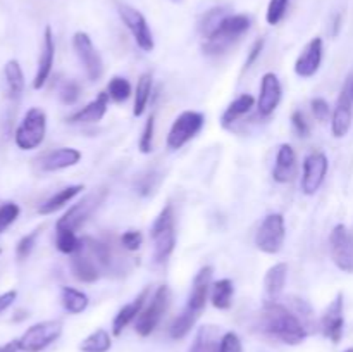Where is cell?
I'll use <instances>...</instances> for the list:
<instances>
[{"instance_id": "d6986e66", "label": "cell", "mask_w": 353, "mask_h": 352, "mask_svg": "<svg viewBox=\"0 0 353 352\" xmlns=\"http://www.w3.org/2000/svg\"><path fill=\"white\" fill-rule=\"evenodd\" d=\"M353 121V102L350 97L341 90L338 95L336 106H334L333 114H331V133L334 138H343L352 128Z\"/></svg>"}, {"instance_id": "8d00e7d4", "label": "cell", "mask_w": 353, "mask_h": 352, "mask_svg": "<svg viewBox=\"0 0 353 352\" xmlns=\"http://www.w3.org/2000/svg\"><path fill=\"white\" fill-rule=\"evenodd\" d=\"M228 14H231L230 7H214L209 12L203 14L202 21H200V31H202L203 38H205L207 35L212 33V31L216 30L217 24H219Z\"/></svg>"}, {"instance_id": "ac0fdd59", "label": "cell", "mask_w": 353, "mask_h": 352, "mask_svg": "<svg viewBox=\"0 0 353 352\" xmlns=\"http://www.w3.org/2000/svg\"><path fill=\"white\" fill-rule=\"evenodd\" d=\"M212 275L214 269L212 266H203L199 273L195 275L192 283V292L188 295V302L186 307L195 313L202 314V311L205 309L207 299H209L210 289H212Z\"/></svg>"}, {"instance_id": "d4e9b609", "label": "cell", "mask_w": 353, "mask_h": 352, "mask_svg": "<svg viewBox=\"0 0 353 352\" xmlns=\"http://www.w3.org/2000/svg\"><path fill=\"white\" fill-rule=\"evenodd\" d=\"M255 104L257 102H255L254 95H250V93H241L240 97H236V99L226 107V110H224L223 116H221V124H223L224 128L233 126L240 117H243L245 114H248L254 109Z\"/></svg>"}, {"instance_id": "f5cc1de1", "label": "cell", "mask_w": 353, "mask_h": 352, "mask_svg": "<svg viewBox=\"0 0 353 352\" xmlns=\"http://www.w3.org/2000/svg\"><path fill=\"white\" fill-rule=\"evenodd\" d=\"M345 352H353V347H350V349H347V351H345Z\"/></svg>"}, {"instance_id": "44dd1931", "label": "cell", "mask_w": 353, "mask_h": 352, "mask_svg": "<svg viewBox=\"0 0 353 352\" xmlns=\"http://www.w3.org/2000/svg\"><path fill=\"white\" fill-rule=\"evenodd\" d=\"M81 152L74 147H61L55 148V150L47 152V154L41 157L40 166L43 171L54 173L61 171V169L72 168V166L78 164L81 161Z\"/></svg>"}, {"instance_id": "52a82bcc", "label": "cell", "mask_w": 353, "mask_h": 352, "mask_svg": "<svg viewBox=\"0 0 353 352\" xmlns=\"http://www.w3.org/2000/svg\"><path fill=\"white\" fill-rule=\"evenodd\" d=\"M286 238L285 217L281 213H271L264 217L255 233V247L269 255L278 254Z\"/></svg>"}, {"instance_id": "74e56055", "label": "cell", "mask_w": 353, "mask_h": 352, "mask_svg": "<svg viewBox=\"0 0 353 352\" xmlns=\"http://www.w3.org/2000/svg\"><path fill=\"white\" fill-rule=\"evenodd\" d=\"M292 0H269L268 10H265V21L271 26H276L283 21L286 10H288V6Z\"/></svg>"}, {"instance_id": "ab89813d", "label": "cell", "mask_w": 353, "mask_h": 352, "mask_svg": "<svg viewBox=\"0 0 353 352\" xmlns=\"http://www.w3.org/2000/svg\"><path fill=\"white\" fill-rule=\"evenodd\" d=\"M79 93H81L79 83L74 79H68V81L62 83L61 90H59V99L64 106H74L79 99Z\"/></svg>"}, {"instance_id": "cb8c5ba5", "label": "cell", "mask_w": 353, "mask_h": 352, "mask_svg": "<svg viewBox=\"0 0 353 352\" xmlns=\"http://www.w3.org/2000/svg\"><path fill=\"white\" fill-rule=\"evenodd\" d=\"M296 175V152L290 144H281L276 154V164L272 178L278 183H288Z\"/></svg>"}, {"instance_id": "8992f818", "label": "cell", "mask_w": 353, "mask_h": 352, "mask_svg": "<svg viewBox=\"0 0 353 352\" xmlns=\"http://www.w3.org/2000/svg\"><path fill=\"white\" fill-rule=\"evenodd\" d=\"M169 304H171V289L168 285H161L152 295L150 302L145 304L143 311L137 317L134 330L140 337H148L150 333H154L165 311L169 309Z\"/></svg>"}, {"instance_id": "60d3db41", "label": "cell", "mask_w": 353, "mask_h": 352, "mask_svg": "<svg viewBox=\"0 0 353 352\" xmlns=\"http://www.w3.org/2000/svg\"><path fill=\"white\" fill-rule=\"evenodd\" d=\"M21 207L14 202H6L0 206V235L19 217Z\"/></svg>"}, {"instance_id": "4dcf8cb0", "label": "cell", "mask_w": 353, "mask_h": 352, "mask_svg": "<svg viewBox=\"0 0 353 352\" xmlns=\"http://www.w3.org/2000/svg\"><path fill=\"white\" fill-rule=\"evenodd\" d=\"M233 293L234 286L233 282L230 278H223L219 282L212 283V289H210V300H212V306L216 309L228 311L233 304Z\"/></svg>"}, {"instance_id": "e0dca14e", "label": "cell", "mask_w": 353, "mask_h": 352, "mask_svg": "<svg viewBox=\"0 0 353 352\" xmlns=\"http://www.w3.org/2000/svg\"><path fill=\"white\" fill-rule=\"evenodd\" d=\"M54 61H55L54 31H52L50 26H45L43 41H41V52H40V57H38L37 72H34V78H33L34 90H41L45 86V83L48 81V78H50L52 75V69H54Z\"/></svg>"}, {"instance_id": "d6a6232c", "label": "cell", "mask_w": 353, "mask_h": 352, "mask_svg": "<svg viewBox=\"0 0 353 352\" xmlns=\"http://www.w3.org/2000/svg\"><path fill=\"white\" fill-rule=\"evenodd\" d=\"M199 317H200L199 313H195V311L185 307V309H183V313L178 314V317L172 321L171 328H169V335H171V338H174V340L185 338L186 335L192 331V328L195 326V323Z\"/></svg>"}, {"instance_id": "9c48e42d", "label": "cell", "mask_w": 353, "mask_h": 352, "mask_svg": "<svg viewBox=\"0 0 353 352\" xmlns=\"http://www.w3.org/2000/svg\"><path fill=\"white\" fill-rule=\"evenodd\" d=\"M72 48H74L79 64L85 69L86 78L92 83L99 81L103 76V61L95 45H93L90 35L85 31H76L74 37H72Z\"/></svg>"}, {"instance_id": "c3c4849f", "label": "cell", "mask_w": 353, "mask_h": 352, "mask_svg": "<svg viewBox=\"0 0 353 352\" xmlns=\"http://www.w3.org/2000/svg\"><path fill=\"white\" fill-rule=\"evenodd\" d=\"M17 299V292L16 290H7V292L0 293V314L6 313Z\"/></svg>"}, {"instance_id": "5b68a950", "label": "cell", "mask_w": 353, "mask_h": 352, "mask_svg": "<svg viewBox=\"0 0 353 352\" xmlns=\"http://www.w3.org/2000/svg\"><path fill=\"white\" fill-rule=\"evenodd\" d=\"M64 324L59 320H47L34 323L17 338L21 352H41L59 340L62 335Z\"/></svg>"}, {"instance_id": "b9f144b4", "label": "cell", "mask_w": 353, "mask_h": 352, "mask_svg": "<svg viewBox=\"0 0 353 352\" xmlns=\"http://www.w3.org/2000/svg\"><path fill=\"white\" fill-rule=\"evenodd\" d=\"M40 233H41L40 228H37V230H33L31 233L24 235V237L17 242V245H16L17 259H26L28 255L31 254V251H33L34 245H37V240H38V237H40Z\"/></svg>"}, {"instance_id": "7a4b0ae2", "label": "cell", "mask_w": 353, "mask_h": 352, "mask_svg": "<svg viewBox=\"0 0 353 352\" xmlns=\"http://www.w3.org/2000/svg\"><path fill=\"white\" fill-rule=\"evenodd\" d=\"M252 26V17L247 14H228L216 26V30L207 35L203 41V52L207 55H219L231 47L240 37H243Z\"/></svg>"}, {"instance_id": "e575fe53", "label": "cell", "mask_w": 353, "mask_h": 352, "mask_svg": "<svg viewBox=\"0 0 353 352\" xmlns=\"http://www.w3.org/2000/svg\"><path fill=\"white\" fill-rule=\"evenodd\" d=\"M55 247L59 252L68 255L78 254L83 248V238H79L76 235L74 230H55Z\"/></svg>"}, {"instance_id": "7dc6e473", "label": "cell", "mask_w": 353, "mask_h": 352, "mask_svg": "<svg viewBox=\"0 0 353 352\" xmlns=\"http://www.w3.org/2000/svg\"><path fill=\"white\" fill-rule=\"evenodd\" d=\"M264 47H265V38H257V40H255L254 43H252L250 52H248L247 59H245V69H250L252 66H254L255 62H257V59L261 57V54H262V50H264Z\"/></svg>"}, {"instance_id": "9a60e30c", "label": "cell", "mask_w": 353, "mask_h": 352, "mask_svg": "<svg viewBox=\"0 0 353 352\" xmlns=\"http://www.w3.org/2000/svg\"><path fill=\"white\" fill-rule=\"evenodd\" d=\"M324 55V41L321 37H314L309 43L303 47L300 55L295 61V72L300 78H312L321 69Z\"/></svg>"}, {"instance_id": "7402d4cb", "label": "cell", "mask_w": 353, "mask_h": 352, "mask_svg": "<svg viewBox=\"0 0 353 352\" xmlns=\"http://www.w3.org/2000/svg\"><path fill=\"white\" fill-rule=\"evenodd\" d=\"M148 295H150V289L147 286V289L141 290L140 295H138L137 299L131 300L130 304H126V306L121 307L119 313L116 314V317H114V321H112V335L119 337V335L126 330L128 324H131L138 316H140V313L143 311L145 304H147Z\"/></svg>"}, {"instance_id": "4316f807", "label": "cell", "mask_w": 353, "mask_h": 352, "mask_svg": "<svg viewBox=\"0 0 353 352\" xmlns=\"http://www.w3.org/2000/svg\"><path fill=\"white\" fill-rule=\"evenodd\" d=\"M83 190H85V185H69L65 186V188L59 190V192L54 193L50 199H47L43 204H40V207H38V214H41V216L54 214L55 211L62 209L65 204H69L74 197H78Z\"/></svg>"}, {"instance_id": "6da1fadb", "label": "cell", "mask_w": 353, "mask_h": 352, "mask_svg": "<svg viewBox=\"0 0 353 352\" xmlns=\"http://www.w3.org/2000/svg\"><path fill=\"white\" fill-rule=\"evenodd\" d=\"M257 326L262 333L278 338L286 345H299L307 338L302 320L293 311L278 302H268L259 314Z\"/></svg>"}, {"instance_id": "7c38bea8", "label": "cell", "mask_w": 353, "mask_h": 352, "mask_svg": "<svg viewBox=\"0 0 353 352\" xmlns=\"http://www.w3.org/2000/svg\"><path fill=\"white\" fill-rule=\"evenodd\" d=\"M327 169H330V161L324 152L314 150L303 159L302 192L305 195H316L326 179Z\"/></svg>"}, {"instance_id": "7bdbcfd3", "label": "cell", "mask_w": 353, "mask_h": 352, "mask_svg": "<svg viewBox=\"0 0 353 352\" xmlns=\"http://www.w3.org/2000/svg\"><path fill=\"white\" fill-rule=\"evenodd\" d=\"M310 109H312L314 117H316L319 123H326V121L330 119L331 114H333L330 104H327V100L323 99V97H316V99L310 100Z\"/></svg>"}, {"instance_id": "5bb4252c", "label": "cell", "mask_w": 353, "mask_h": 352, "mask_svg": "<svg viewBox=\"0 0 353 352\" xmlns=\"http://www.w3.org/2000/svg\"><path fill=\"white\" fill-rule=\"evenodd\" d=\"M345 299L343 293H338L327 309L324 311L323 317H321V330L326 338H330L333 344H340L343 338V328H345Z\"/></svg>"}, {"instance_id": "3957f363", "label": "cell", "mask_w": 353, "mask_h": 352, "mask_svg": "<svg viewBox=\"0 0 353 352\" xmlns=\"http://www.w3.org/2000/svg\"><path fill=\"white\" fill-rule=\"evenodd\" d=\"M150 237L154 240V259L162 264L171 257L176 247V217L172 204L164 206L150 226Z\"/></svg>"}, {"instance_id": "f6af8a7d", "label": "cell", "mask_w": 353, "mask_h": 352, "mask_svg": "<svg viewBox=\"0 0 353 352\" xmlns=\"http://www.w3.org/2000/svg\"><path fill=\"white\" fill-rule=\"evenodd\" d=\"M219 352H243V345H241L240 337L234 331H226L221 337Z\"/></svg>"}, {"instance_id": "2e32d148", "label": "cell", "mask_w": 353, "mask_h": 352, "mask_svg": "<svg viewBox=\"0 0 353 352\" xmlns=\"http://www.w3.org/2000/svg\"><path fill=\"white\" fill-rule=\"evenodd\" d=\"M283 97V86L278 75L274 72H265L261 79V93L257 99V110L261 116L269 117L276 109Z\"/></svg>"}, {"instance_id": "ba28073f", "label": "cell", "mask_w": 353, "mask_h": 352, "mask_svg": "<svg viewBox=\"0 0 353 352\" xmlns=\"http://www.w3.org/2000/svg\"><path fill=\"white\" fill-rule=\"evenodd\" d=\"M203 124H205V116L202 113H196V110L181 113L172 121L171 130L168 133V147L171 150H179L181 147H185L202 131Z\"/></svg>"}, {"instance_id": "4fadbf2b", "label": "cell", "mask_w": 353, "mask_h": 352, "mask_svg": "<svg viewBox=\"0 0 353 352\" xmlns=\"http://www.w3.org/2000/svg\"><path fill=\"white\" fill-rule=\"evenodd\" d=\"M331 259L338 269L353 273V231L345 224H336L330 235Z\"/></svg>"}, {"instance_id": "30bf717a", "label": "cell", "mask_w": 353, "mask_h": 352, "mask_svg": "<svg viewBox=\"0 0 353 352\" xmlns=\"http://www.w3.org/2000/svg\"><path fill=\"white\" fill-rule=\"evenodd\" d=\"M117 14H119L121 21H123L124 26L128 28V31L131 33L133 40L137 41L138 47L143 52L154 50V35H152V30L150 26H148L143 14L138 9H134V7L128 6V3H117Z\"/></svg>"}, {"instance_id": "ffe728a7", "label": "cell", "mask_w": 353, "mask_h": 352, "mask_svg": "<svg viewBox=\"0 0 353 352\" xmlns=\"http://www.w3.org/2000/svg\"><path fill=\"white\" fill-rule=\"evenodd\" d=\"M107 107H109V93L100 92L92 102L86 104L85 107L78 109L76 113H72L71 116L65 117L69 124H88V123H99L107 113Z\"/></svg>"}, {"instance_id": "bcb514c9", "label": "cell", "mask_w": 353, "mask_h": 352, "mask_svg": "<svg viewBox=\"0 0 353 352\" xmlns=\"http://www.w3.org/2000/svg\"><path fill=\"white\" fill-rule=\"evenodd\" d=\"M292 124H293V130L296 131V135L302 138H307L310 135V124L309 121H307L305 114L302 113V110H293L292 114Z\"/></svg>"}, {"instance_id": "836d02e7", "label": "cell", "mask_w": 353, "mask_h": 352, "mask_svg": "<svg viewBox=\"0 0 353 352\" xmlns=\"http://www.w3.org/2000/svg\"><path fill=\"white\" fill-rule=\"evenodd\" d=\"M112 347V338L110 333L103 328H99L93 333H90L85 340L79 344L81 352H109Z\"/></svg>"}, {"instance_id": "f35d334b", "label": "cell", "mask_w": 353, "mask_h": 352, "mask_svg": "<svg viewBox=\"0 0 353 352\" xmlns=\"http://www.w3.org/2000/svg\"><path fill=\"white\" fill-rule=\"evenodd\" d=\"M154 133H155V114H150V117L147 119L145 123L143 131H141V137H140V147L141 154H150L154 150Z\"/></svg>"}, {"instance_id": "484cf974", "label": "cell", "mask_w": 353, "mask_h": 352, "mask_svg": "<svg viewBox=\"0 0 353 352\" xmlns=\"http://www.w3.org/2000/svg\"><path fill=\"white\" fill-rule=\"evenodd\" d=\"M221 337L223 335H219V328L214 324H203L196 331L195 340L188 352H219Z\"/></svg>"}, {"instance_id": "8fae6325", "label": "cell", "mask_w": 353, "mask_h": 352, "mask_svg": "<svg viewBox=\"0 0 353 352\" xmlns=\"http://www.w3.org/2000/svg\"><path fill=\"white\" fill-rule=\"evenodd\" d=\"M107 190H100V192L90 193L85 199L79 200L78 204H74L72 207H69L62 217H59L57 223H55V230H78L83 223L90 217V214L97 209V207L102 204V200L105 199Z\"/></svg>"}, {"instance_id": "277c9868", "label": "cell", "mask_w": 353, "mask_h": 352, "mask_svg": "<svg viewBox=\"0 0 353 352\" xmlns=\"http://www.w3.org/2000/svg\"><path fill=\"white\" fill-rule=\"evenodd\" d=\"M47 135V114L40 107H30L14 131V141L21 150H34Z\"/></svg>"}, {"instance_id": "ee69618b", "label": "cell", "mask_w": 353, "mask_h": 352, "mask_svg": "<svg viewBox=\"0 0 353 352\" xmlns=\"http://www.w3.org/2000/svg\"><path fill=\"white\" fill-rule=\"evenodd\" d=\"M119 244L121 247L126 248V251L134 252L141 247V244H143V235H141V231L138 230H128L121 235Z\"/></svg>"}, {"instance_id": "83f0119b", "label": "cell", "mask_w": 353, "mask_h": 352, "mask_svg": "<svg viewBox=\"0 0 353 352\" xmlns=\"http://www.w3.org/2000/svg\"><path fill=\"white\" fill-rule=\"evenodd\" d=\"M286 280H288V264L286 262H278V264L271 266L264 278L265 293L271 299H276L285 290Z\"/></svg>"}, {"instance_id": "db71d44e", "label": "cell", "mask_w": 353, "mask_h": 352, "mask_svg": "<svg viewBox=\"0 0 353 352\" xmlns=\"http://www.w3.org/2000/svg\"><path fill=\"white\" fill-rule=\"evenodd\" d=\"M0 255H2V248H0Z\"/></svg>"}, {"instance_id": "603a6c76", "label": "cell", "mask_w": 353, "mask_h": 352, "mask_svg": "<svg viewBox=\"0 0 353 352\" xmlns=\"http://www.w3.org/2000/svg\"><path fill=\"white\" fill-rule=\"evenodd\" d=\"M71 271H72V276H74L78 282L95 283L97 280L100 278L102 268H100V264L95 261V257H93L90 252H86L85 248H81L78 254L72 255Z\"/></svg>"}, {"instance_id": "f1b7e54d", "label": "cell", "mask_w": 353, "mask_h": 352, "mask_svg": "<svg viewBox=\"0 0 353 352\" xmlns=\"http://www.w3.org/2000/svg\"><path fill=\"white\" fill-rule=\"evenodd\" d=\"M3 76L7 83V93L12 100H17L24 92V72L16 59H10L3 66Z\"/></svg>"}, {"instance_id": "816d5d0a", "label": "cell", "mask_w": 353, "mask_h": 352, "mask_svg": "<svg viewBox=\"0 0 353 352\" xmlns=\"http://www.w3.org/2000/svg\"><path fill=\"white\" fill-rule=\"evenodd\" d=\"M340 26H341V16H340V14H336V16H334V23H333V35H334V37H336L338 31H340Z\"/></svg>"}, {"instance_id": "681fc988", "label": "cell", "mask_w": 353, "mask_h": 352, "mask_svg": "<svg viewBox=\"0 0 353 352\" xmlns=\"http://www.w3.org/2000/svg\"><path fill=\"white\" fill-rule=\"evenodd\" d=\"M343 92L350 97V100L353 102V72H350V75L347 76V79H345Z\"/></svg>"}, {"instance_id": "f546056e", "label": "cell", "mask_w": 353, "mask_h": 352, "mask_svg": "<svg viewBox=\"0 0 353 352\" xmlns=\"http://www.w3.org/2000/svg\"><path fill=\"white\" fill-rule=\"evenodd\" d=\"M152 90H154V76L152 72H143L138 78L137 90H134V102H133V116L140 117L147 110L148 100H150Z\"/></svg>"}, {"instance_id": "d590c367", "label": "cell", "mask_w": 353, "mask_h": 352, "mask_svg": "<svg viewBox=\"0 0 353 352\" xmlns=\"http://www.w3.org/2000/svg\"><path fill=\"white\" fill-rule=\"evenodd\" d=\"M107 93L109 99L116 104H124L131 95H133V88L131 83L123 76H112L107 83Z\"/></svg>"}, {"instance_id": "11a10c76", "label": "cell", "mask_w": 353, "mask_h": 352, "mask_svg": "<svg viewBox=\"0 0 353 352\" xmlns=\"http://www.w3.org/2000/svg\"><path fill=\"white\" fill-rule=\"evenodd\" d=\"M176 2H178V0H176Z\"/></svg>"}, {"instance_id": "1f68e13d", "label": "cell", "mask_w": 353, "mask_h": 352, "mask_svg": "<svg viewBox=\"0 0 353 352\" xmlns=\"http://www.w3.org/2000/svg\"><path fill=\"white\" fill-rule=\"evenodd\" d=\"M61 302L69 314H81L88 307L90 299L85 292L74 289V286H62Z\"/></svg>"}, {"instance_id": "f907efd6", "label": "cell", "mask_w": 353, "mask_h": 352, "mask_svg": "<svg viewBox=\"0 0 353 352\" xmlns=\"http://www.w3.org/2000/svg\"><path fill=\"white\" fill-rule=\"evenodd\" d=\"M0 352H19V345H17V340L7 342V344L0 345Z\"/></svg>"}]
</instances>
